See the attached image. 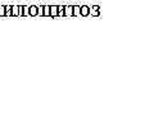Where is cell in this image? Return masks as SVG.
Listing matches in <instances>:
<instances>
[{"instance_id":"6da1fadb","label":"cell","mask_w":154,"mask_h":138,"mask_svg":"<svg viewBox=\"0 0 154 138\" xmlns=\"http://www.w3.org/2000/svg\"><path fill=\"white\" fill-rule=\"evenodd\" d=\"M30 8V17L38 16V5H28Z\"/></svg>"},{"instance_id":"7a4b0ae2","label":"cell","mask_w":154,"mask_h":138,"mask_svg":"<svg viewBox=\"0 0 154 138\" xmlns=\"http://www.w3.org/2000/svg\"><path fill=\"white\" fill-rule=\"evenodd\" d=\"M50 17H52V18H54V17H59L58 5H50Z\"/></svg>"},{"instance_id":"3957f363","label":"cell","mask_w":154,"mask_h":138,"mask_svg":"<svg viewBox=\"0 0 154 138\" xmlns=\"http://www.w3.org/2000/svg\"><path fill=\"white\" fill-rule=\"evenodd\" d=\"M90 14L93 17H99L100 16V7L99 5H94L90 8Z\"/></svg>"},{"instance_id":"277c9868","label":"cell","mask_w":154,"mask_h":138,"mask_svg":"<svg viewBox=\"0 0 154 138\" xmlns=\"http://www.w3.org/2000/svg\"><path fill=\"white\" fill-rule=\"evenodd\" d=\"M73 16V5H66L64 8V17Z\"/></svg>"},{"instance_id":"5b68a950","label":"cell","mask_w":154,"mask_h":138,"mask_svg":"<svg viewBox=\"0 0 154 138\" xmlns=\"http://www.w3.org/2000/svg\"><path fill=\"white\" fill-rule=\"evenodd\" d=\"M90 14V8L87 7V5H82L81 7V16H84V17H86Z\"/></svg>"},{"instance_id":"8992f818","label":"cell","mask_w":154,"mask_h":138,"mask_svg":"<svg viewBox=\"0 0 154 138\" xmlns=\"http://www.w3.org/2000/svg\"><path fill=\"white\" fill-rule=\"evenodd\" d=\"M12 17H19V5H13V9H12Z\"/></svg>"},{"instance_id":"52a82bcc","label":"cell","mask_w":154,"mask_h":138,"mask_svg":"<svg viewBox=\"0 0 154 138\" xmlns=\"http://www.w3.org/2000/svg\"><path fill=\"white\" fill-rule=\"evenodd\" d=\"M73 16H81V7L73 5Z\"/></svg>"},{"instance_id":"ba28073f","label":"cell","mask_w":154,"mask_h":138,"mask_svg":"<svg viewBox=\"0 0 154 138\" xmlns=\"http://www.w3.org/2000/svg\"><path fill=\"white\" fill-rule=\"evenodd\" d=\"M44 17H50V5L44 4Z\"/></svg>"},{"instance_id":"9c48e42d","label":"cell","mask_w":154,"mask_h":138,"mask_svg":"<svg viewBox=\"0 0 154 138\" xmlns=\"http://www.w3.org/2000/svg\"><path fill=\"white\" fill-rule=\"evenodd\" d=\"M12 9H13V5H5V10H7V17H12Z\"/></svg>"},{"instance_id":"30bf717a","label":"cell","mask_w":154,"mask_h":138,"mask_svg":"<svg viewBox=\"0 0 154 138\" xmlns=\"http://www.w3.org/2000/svg\"><path fill=\"white\" fill-rule=\"evenodd\" d=\"M0 17H7V10H5V5H0Z\"/></svg>"},{"instance_id":"8fae6325","label":"cell","mask_w":154,"mask_h":138,"mask_svg":"<svg viewBox=\"0 0 154 138\" xmlns=\"http://www.w3.org/2000/svg\"><path fill=\"white\" fill-rule=\"evenodd\" d=\"M19 17H25V5H19Z\"/></svg>"},{"instance_id":"7c38bea8","label":"cell","mask_w":154,"mask_h":138,"mask_svg":"<svg viewBox=\"0 0 154 138\" xmlns=\"http://www.w3.org/2000/svg\"><path fill=\"white\" fill-rule=\"evenodd\" d=\"M38 16L44 17V4L43 5H38Z\"/></svg>"}]
</instances>
